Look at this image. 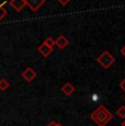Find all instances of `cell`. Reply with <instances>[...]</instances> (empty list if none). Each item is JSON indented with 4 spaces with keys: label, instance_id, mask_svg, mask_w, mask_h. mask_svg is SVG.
<instances>
[{
    "label": "cell",
    "instance_id": "15",
    "mask_svg": "<svg viewBox=\"0 0 125 126\" xmlns=\"http://www.w3.org/2000/svg\"><path fill=\"white\" fill-rule=\"evenodd\" d=\"M47 126H62V125L56 124V123H55V122H52V123H49V125H47Z\"/></svg>",
    "mask_w": 125,
    "mask_h": 126
},
{
    "label": "cell",
    "instance_id": "9",
    "mask_svg": "<svg viewBox=\"0 0 125 126\" xmlns=\"http://www.w3.org/2000/svg\"><path fill=\"white\" fill-rule=\"evenodd\" d=\"M9 87H10V83H9L8 80H6V79H1L0 80V90L1 91H6Z\"/></svg>",
    "mask_w": 125,
    "mask_h": 126
},
{
    "label": "cell",
    "instance_id": "18",
    "mask_svg": "<svg viewBox=\"0 0 125 126\" xmlns=\"http://www.w3.org/2000/svg\"><path fill=\"white\" fill-rule=\"evenodd\" d=\"M124 100H125V99H124Z\"/></svg>",
    "mask_w": 125,
    "mask_h": 126
},
{
    "label": "cell",
    "instance_id": "8",
    "mask_svg": "<svg viewBox=\"0 0 125 126\" xmlns=\"http://www.w3.org/2000/svg\"><path fill=\"white\" fill-rule=\"evenodd\" d=\"M62 93L66 94V95H70V94H73L74 91H75V87L73 86V83L67 82V83H65L64 86H62Z\"/></svg>",
    "mask_w": 125,
    "mask_h": 126
},
{
    "label": "cell",
    "instance_id": "17",
    "mask_svg": "<svg viewBox=\"0 0 125 126\" xmlns=\"http://www.w3.org/2000/svg\"><path fill=\"white\" fill-rule=\"evenodd\" d=\"M122 126H125V121H124L123 123H122Z\"/></svg>",
    "mask_w": 125,
    "mask_h": 126
},
{
    "label": "cell",
    "instance_id": "7",
    "mask_svg": "<svg viewBox=\"0 0 125 126\" xmlns=\"http://www.w3.org/2000/svg\"><path fill=\"white\" fill-rule=\"evenodd\" d=\"M37 50H38V53H40V54L42 55V56L46 57V56H48V55L50 54V53L53 52V48L48 47V46H47V45H45L44 43H43V44H41L40 46H38Z\"/></svg>",
    "mask_w": 125,
    "mask_h": 126
},
{
    "label": "cell",
    "instance_id": "3",
    "mask_svg": "<svg viewBox=\"0 0 125 126\" xmlns=\"http://www.w3.org/2000/svg\"><path fill=\"white\" fill-rule=\"evenodd\" d=\"M44 4V0H25V6H28L33 12H36Z\"/></svg>",
    "mask_w": 125,
    "mask_h": 126
},
{
    "label": "cell",
    "instance_id": "2",
    "mask_svg": "<svg viewBox=\"0 0 125 126\" xmlns=\"http://www.w3.org/2000/svg\"><path fill=\"white\" fill-rule=\"evenodd\" d=\"M97 62H98V64H99L101 67H103L104 69H108V68H110L113 64H114L115 58L110 52L105 50V52H103L102 54L97 58Z\"/></svg>",
    "mask_w": 125,
    "mask_h": 126
},
{
    "label": "cell",
    "instance_id": "13",
    "mask_svg": "<svg viewBox=\"0 0 125 126\" xmlns=\"http://www.w3.org/2000/svg\"><path fill=\"white\" fill-rule=\"evenodd\" d=\"M57 1H58L59 3L62 4V6H66V4L68 3V2L70 1V0H57Z\"/></svg>",
    "mask_w": 125,
    "mask_h": 126
},
{
    "label": "cell",
    "instance_id": "16",
    "mask_svg": "<svg viewBox=\"0 0 125 126\" xmlns=\"http://www.w3.org/2000/svg\"><path fill=\"white\" fill-rule=\"evenodd\" d=\"M121 53H122V55H123V56L125 57V45L123 46V48L121 49Z\"/></svg>",
    "mask_w": 125,
    "mask_h": 126
},
{
    "label": "cell",
    "instance_id": "1",
    "mask_svg": "<svg viewBox=\"0 0 125 126\" xmlns=\"http://www.w3.org/2000/svg\"><path fill=\"white\" fill-rule=\"evenodd\" d=\"M112 117H113L112 113L110 112V111H108L107 108L103 105L99 106V108L91 114V120L98 126H105L112 120Z\"/></svg>",
    "mask_w": 125,
    "mask_h": 126
},
{
    "label": "cell",
    "instance_id": "10",
    "mask_svg": "<svg viewBox=\"0 0 125 126\" xmlns=\"http://www.w3.org/2000/svg\"><path fill=\"white\" fill-rule=\"evenodd\" d=\"M43 43H44L45 45H47L48 47H50V48H53L55 46V40L53 37H50V36H48V37H47Z\"/></svg>",
    "mask_w": 125,
    "mask_h": 126
},
{
    "label": "cell",
    "instance_id": "12",
    "mask_svg": "<svg viewBox=\"0 0 125 126\" xmlns=\"http://www.w3.org/2000/svg\"><path fill=\"white\" fill-rule=\"evenodd\" d=\"M3 6H4V2L3 3H0V21L7 16V10L3 8Z\"/></svg>",
    "mask_w": 125,
    "mask_h": 126
},
{
    "label": "cell",
    "instance_id": "5",
    "mask_svg": "<svg viewBox=\"0 0 125 126\" xmlns=\"http://www.w3.org/2000/svg\"><path fill=\"white\" fill-rule=\"evenodd\" d=\"M10 6L12 7L16 11L20 12V11H22V9L25 7V0H11Z\"/></svg>",
    "mask_w": 125,
    "mask_h": 126
},
{
    "label": "cell",
    "instance_id": "4",
    "mask_svg": "<svg viewBox=\"0 0 125 126\" xmlns=\"http://www.w3.org/2000/svg\"><path fill=\"white\" fill-rule=\"evenodd\" d=\"M22 77L25 79L28 82H31L33 80V79L36 77V72H35V70L33 68H31V67H29V68H26L24 71L22 72Z\"/></svg>",
    "mask_w": 125,
    "mask_h": 126
},
{
    "label": "cell",
    "instance_id": "6",
    "mask_svg": "<svg viewBox=\"0 0 125 126\" xmlns=\"http://www.w3.org/2000/svg\"><path fill=\"white\" fill-rule=\"evenodd\" d=\"M68 44H69L68 40H67L66 36H64V35H59L58 37H57V40L55 41V45H57L58 48H61V49L65 48Z\"/></svg>",
    "mask_w": 125,
    "mask_h": 126
},
{
    "label": "cell",
    "instance_id": "14",
    "mask_svg": "<svg viewBox=\"0 0 125 126\" xmlns=\"http://www.w3.org/2000/svg\"><path fill=\"white\" fill-rule=\"evenodd\" d=\"M120 87H121V89L125 92V78L123 79V80L121 81V83H120Z\"/></svg>",
    "mask_w": 125,
    "mask_h": 126
},
{
    "label": "cell",
    "instance_id": "11",
    "mask_svg": "<svg viewBox=\"0 0 125 126\" xmlns=\"http://www.w3.org/2000/svg\"><path fill=\"white\" fill-rule=\"evenodd\" d=\"M116 114L119 117H121V118H125V106H120L119 108V110L116 111Z\"/></svg>",
    "mask_w": 125,
    "mask_h": 126
}]
</instances>
